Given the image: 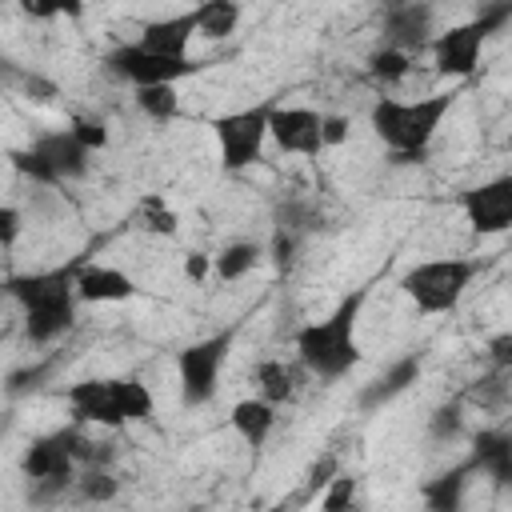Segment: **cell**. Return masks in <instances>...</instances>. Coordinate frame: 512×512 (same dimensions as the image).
<instances>
[{"instance_id":"25","label":"cell","mask_w":512,"mask_h":512,"mask_svg":"<svg viewBox=\"0 0 512 512\" xmlns=\"http://www.w3.org/2000/svg\"><path fill=\"white\" fill-rule=\"evenodd\" d=\"M408 68H412V56H408L404 48H392V44H384V48L372 52V60H368V72H372V80H380V84H400V80L408 76Z\"/></svg>"},{"instance_id":"20","label":"cell","mask_w":512,"mask_h":512,"mask_svg":"<svg viewBox=\"0 0 512 512\" xmlns=\"http://www.w3.org/2000/svg\"><path fill=\"white\" fill-rule=\"evenodd\" d=\"M240 24V0H204L196 8V36L204 40H228Z\"/></svg>"},{"instance_id":"35","label":"cell","mask_w":512,"mask_h":512,"mask_svg":"<svg viewBox=\"0 0 512 512\" xmlns=\"http://www.w3.org/2000/svg\"><path fill=\"white\" fill-rule=\"evenodd\" d=\"M272 252H276V268H288L292 264V252H296V232L292 228H276Z\"/></svg>"},{"instance_id":"32","label":"cell","mask_w":512,"mask_h":512,"mask_svg":"<svg viewBox=\"0 0 512 512\" xmlns=\"http://www.w3.org/2000/svg\"><path fill=\"white\" fill-rule=\"evenodd\" d=\"M336 476H340V460H336V452H324V456H320V460L308 468V492L328 488Z\"/></svg>"},{"instance_id":"36","label":"cell","mask_w":512,"mask_h":512,"mask_svg":"<svg viewBox=\"0 0 512 512\" xmlns=\"http://www.w3.org/2000/svg\"><path fill=\"white\" fill-rule=\"evenodd\" d=\"M348 132H352V120H348V116H324V148L344 144Z\"/></svg>"},{"instance_id":"40","label":"cell","mask_w":512,"mask_h":512,"mask_svg":"<svg viewBox=\"0 0 512 512\" xmlns=\"http://www.w3.org/2000/svg\"><path fill=\"white\" fill-rule=\"evenodd\" d=\"M432 428H436V436L456 432V428H460V408H440V412H436V420H432Z\"/></svg>"},{"instance_id":"8","label":"cell","mask_w":512,"mask_h":512,"mask_svg":"<svg viewBox=\"0 0 512 512\" xmlns=\"http://www.w3.org/2000/svg\"><path fill=\"white\" fill-rule=\"evenodd\" d=\"M460 208H464L472 232H480V236L508 232V228H512V172L468 188V192L460 196Z\"/></svg>"},{"instance_id":"6","label":"cell","mask_w":512,"mask_h":512,"mask_svg":"<svg viewBox=\"0 0 512 512\" xmlns=\"http://www.w3.org/2000/svg\"><path fill=\"white\" fill-rule=\"evenodd\" d=\"M228 348H232V332H216L208 340L188 344L176 356V376H180V400L188 408H200L216 396L220 384V368L228 364Z\"/></svg>"},{"instance_id":"3","label":"cell","mask_w":512,"mask_h":512,"mask_svg":"<svg viewBox=\"0 0 512 512\" xmlns=\"http://www.w3.org/2000/svg\"><path fill=\"white\" fill-rule=\"evenodd\" d=\"M8 292L24 304V332L32 344H48L72 328L76 316V268L36 272L8 280Z\"/></svg>"},{"instance_id":"34","label":"cell","mask_w":512,"mask_h":512,"mask_svg":"<svg viewBox=\"0 0 512 512\" xmlns=\"http://www.w3.org/2000/svg\"><path fill=\"white\" fill-rule=\"evenodd\" d=\"M80 492H84L88 500H112V496H116V480H112L108 472H84Z\"/></svg>"},{"instance_id":"2","label":"cell","mask_w":512,"mask_h":512,"mask_svg":"<svg viewBox=\"0 0 512 512\" xmlns=\"http://www.w3.org/2000/svg\"><path fill=\"white\" fill-rule=\"evenodd\" d=\"M452 96H424V100H392L380 96L368 112L372 132L384 140V148L396 160H420L424 148L432 144L440 120L448 116Z\"/></svg>"},{"instance_id":"14","label":"cell","mask_w":512,"mask_h":512,"mask_svg":"<svg viewBox=\"0 0 512 512\" xmlns=\"http://www.w3.org/2000/svg\"><path fill=\"white\" fill-rule=\"evenodd\" d=\"M428 32H432V4H424V0H408V4L384 12V44H392V48L412 52L428 40Z\"/></svg>"},{"instance_id":"23","label":"cell","mask_w":512,"mask_h":512,"mask_svg":"<svg viewBox=\"0 0 512 512\" xmlns=\"http://www.w3.org/2000/svg\"><path fill=\"white\" fill-rule=\"evenodd\" d=\"M256 384H260V396H268L272 404H284V400L296 396V376L280 360H260L256 364Z\"/></svg>"},{"instance_id":"21","label":"cell","mask_w":512,"mask_h":512,"mask_svg":"<svg viewBox=\"0 0 512 512\" xmlns=\"http://www.w3.org/2000/svg\"><path fill=\"white\" fill-rule=\"evenodd\" d=\"M256 264H260V248H256L252 240H232V244H224V248L212 256V272H216L220 280H240V276H248Z\"/></svg>"},{"instance_id":"31","label":"cell","mask_w":512,"mask_h":512,"mask_svg":"<svg viewBox=\"0 0 512 512\" xmlns=\"http://www.w3.org/2000/svg\"><path fill=\"white\" fill-rule=\"evenodd\" d=\"M352 496H356V480L336 476V480L328 484V492L320 496V508H324V512H340V508H348V504H352Z\"/></svg>"},{"instance_id":"28","label":"cell","mask_w":512,"mask_h":512,"mask_svg":"<svg viewBox=\"0 0 512 512\" xmlns=\"http://www.w3.org/2000/svg\"><path fill=\"white\" fill-rule=\"evenodd\" d=\"M12 164H16V172H24V176H32L36 184H60V176H56V168L36 152V148H28V152H12Z\"/></svg>"},{"instance_id":"18","label":"cell","mask_w":512,"mask_h":512,"mask_svg":"<svg viewBox=\"0 0 512 512\" xmlns=\"http://www.w3.org/2000/svg\"><path fill=\"white\" fill-rule=\"evenodd\" d=\"M472 464L484 468L496 484H512V436L508 432H480L472 440Z\"/></svg>"},{"instance_id":"24","label":"cell","mask_w":512,"mask_h":512,"mask_svg":"<svg viewBox=\"0 0 512 512\" xmlns=\"http://www.w3.org/2000/svg\"><path fill=\"white\" fill-rule=\"evenodd\" d=\"M136 108L148 116V120H172L180 112V96H176V84H144L136 88Z\"/></svg>"},{"instance_id":"13","label":"cell","mask_w":512,"mask_h":512,"mask_svg":"<svg viewBox=\"0 0 512 512\" xmlns=\"http://www.w3.org/2000/svg\"><path fill=\"white\" fill-rule=\"evenodd\" d=\"M76 296L88 304H120L136 296V280L112 264H80L76 268Z\"/></svg>"},{"instance_id":"27","label":"cell","mask_w":512,"mask_h":512,"mask_svg":"<svg viewBox=\"0 0 512 512\" xmlns=\"http://www.w3.org/2000/svg\"><path fill=\"white\" fill-rule=\"evenodd\" d=\"M464 472L468 468H456V472L440 476L436 484H428V504L432 508H456L460 504V488H464Z\"/></svg>"},{"instance_id":"26","label":"cell","mask_w":512,"mask_h":512,"mask_svg":"<svg viewBox=\"0 0 512 512\" xmlns=\"http://www.w3.org/2000/svg\"><path fill=\"white\" fill-rule=\"evenodd\" d=\"M140 216H144V228L148 232H160V236H172L180 228V216L168 208L164 196H144L140 200Z\"/></svg>"},{"instance_id":"37","label":"cell","mask_w":512,"mask_h":512,"mask_svg":"<svg viewBox=\"0 0 512 512\" xmlns=\"http://www.w3.org/2000/svg\"><path fill=\"white\" fill-rule=\"evenodd\" d=\"M16 232H20V212L12 204H4L0 208V240H4V248L16 244Z\"/></svg>"},{"instance_id":"42","label":"cell","mask_w":512,"mask_h":512,"mask_svg":"<svg viewBox=\"0 0 512 512\" xmlns=\"http://www.w3.org/2000/svg\"><path fill=\"white\" fill-rule=\"evenodd\" d=\"M508 148H512V136H508Z\"/></svg>"},{"instance_id":"11","label":"cell","mask_w":512,"mask_h":512,"mask_svg":"<svg viewBox=\"0 0 512 512\" xmlns=\"http://www.w3.org/2000/svg\"><path fill=\"white\" fill-rule=\"evenodd\" d=\"M24 476L44 484V488H64L72 480V468H76V456L68 448V436L64 432H52V436H40L28 444L24 460H20Z\"/></svg>"},{"instance_id":"5","label":"cell","mask_w":512,"mask_h":512,"mask_svg":"<svg viewBox=\"0 0 512 512\" xmlns=\"http://www.w3.org/2000/svg\"><path fill=\"white\" fill-rule=\"evenodd\" d=\"M272 120V104H256V108H240V112H224L212 120V136L220 148V164L228 172L252 168L264 152V140L272 136L268 128Z\"/></svg>"},{"instance_id":"39","label":"cell","mask_w":512,"mask_h":512,"mask_svg":"<svg viewBox=\"0 0 512 512\" xmlns=\"http://www.w3.org/2000/svg\"><path fill=\"white\" fill-rule=\"evenodd\" d=\"M488 356H492V364L508 368V364H512V332H500V336H492V340H488Z\"/></svg>"},{"instance_id":"7","label":"cell","mask_w":512,"mask_h":512,"mask_svg":"<svg viewBox=\"0 0 512 512\" xmlns=\"http://www.w3.org/2000/svg\"><path fill=\"white\" fill-rule=\"evenodd\" d=\"M104 64H108L112 76H120V80H128L136 88H144V84H176V80L200 72L196 60H188V56H160V52H148L144 44H124V48L108 52Z\"/></svg>"},{"instance_id":"41","label":"cell","mask_w":512,"mask_h":512,"mask_svg":"<svg viewBox=\"0 0 512 512\" xmlns=\"http://www.w3.org/2000/svg\"><path fill=\"white\" fill-rule=\"evenodd\" d=\"M380 4H384V12H388V8H400V4H408V0H380Z\"/></svg>"},{"instance_id":"38","label":"cell","mask_w":512,"mask_h":512,"mask_svg":"<svg viewBox=\"0 0 512 512\" xmlns=\"http://www.w3.org/2000/svg\"><path fill=\"white\" fill-rule=\"evenodd\" d=\"M208 272H212V256L208 252H188L184 256V276L188 280H208Z\"/></svg>"},{"instance_id":"33","label":"cell","mask_w":512,"mask_h":512,"mask_svg":"<svg viewBox=\"0 0 512 512\" xmlns=\"http://www.w3.org/2000/svg\"><path fill=\"white\" fill-rule=\"evenodd\" d=\"M508 20H512V0H492V4H484V8L476 12V24H480L488 36L500 32Z\"/></svg>"},{"instance_id":"19","label":"cell","mask_w":512,"mask_h":512,"mask_svg":"<svg viewBox=\"0 0 512 512\" xmlns=\"http://www.w3.org/2000/svg\"><path fill=\"white\" fill-rule=\"evenodd\" d=\"M420 380V356H400L384 376H376L368 388H364V408H376V404H388V400H396L400 392H408L412 384Z\"/></svg>"},{"instance_id":"1","label":"cell","mask_w":512,"mask_h":512,"mask_svg":"<svg viewBox=\"0 0 512 512\" xmlns=\"http://www.w3.org/2000/svg\"><path fill=\"white\" fill-rule=\"evenodd\" d=\"M364 288H356L352 296H344L324 320H312L296 332V352L304 360V368L320 380H336L344 376L356 360H360V348H356V320H360V308H364Z\"/></svg>"},{"instance_id":"17","label":"cell","mask_w":512,"mask_h":512,"mask_svg":"<svg viewBox=\"0 0 512 512\" xmlns=\"http://www.w3.org/2000/svg\"><path fill=\"white\" fill-rule=\"evenodd\" d=\"M228 424L232 432L248 444V448H260L268 436H272V424H276V404L268 396H248V400H236L232 412H228Z\"/></svg>"},{"instance_id":"22","label":"cell","mask_w":512,"mask_h":512,"mask_svg":"<svg viewBox=\"0 0 512 512\" xmlns=\"http://www.w3.org/2000/svg\"><path fill=\"white\" fill-rule=\"evenodd\" d=\"M112 384H116V400H120V412H124V420H128V424H136V420H148V416H152L156 400H152V392H148V384H144V380H136V376H116Z\"/></svg>"},{"instance_id":"4","label":"cell","mask_w":512,"mask_h":512,"mask_svg":"<svg viewBox=\"0 0 512 512\" xmlns=\"http://www.w3.org/2000/svg\"><path fill=\"white\" fill-rule=\"evenodd\" d=\"M472 276H476L472 260H456V256H448V260H420V264H412L400 276V288H404V296L420 312L436 316V312H452L464 300Z\"/></svg>"},{"instance_id":"30","label":"cell","mask_w":512,"mask_h":512,"mask_svg":"<svg viewBox=\"0 0 512 512\" xmlns=\"http://www.w3.org/2000/svg\"><path fill=\"white\" fill-rule=\"evenodd\" d=\"M72 136H76L88 152H96V148L108 144V128H104L100 116H72Z\"/></svg>"},{"instance_id":"12","label":"cell","mask_w":512,"mask_h":512,"mask_svg":"<svg viewBox=\"0 0 512 512\" xmlns=\"http://www.w3.org/2000/svg\"><path fill=\"white\" fill-rule=\"evenodd\" d=\"M68 408H72V420H80V424H100V428L128 424L124 412H120L112 380H80V384H72L68 388Z\"/></svg>"},{"instance_id":"10","label":"cell","mask_w":512,"mask_h":512,"mask_svg":"<svg viewBox=\"0 0 512 512\" xmlns=\"http://www.w3.org/2000/svg\"><path fill=\"white\" fill-rule=\"evenodd\" d=\"M272 140L280 152H296V156H320L324 148V116L312 108H276L272 104Z\"/></svg>"},{"instance_id":"29","label":"cell","mask_w":512,"mask_h":512,"mask_svg":"<svg viewBox=\"0 0 512 512\" xmlns=\"http://www.w3.org/2000/svg\"><path fill=\"white\" fill-rule=\"evenodd\" d=\"M20 8L36 20H52V16H80L84 0H20Z\"/></svg>"},{"instance_id":"15","label":"cell","mask_w":512,"mask_h":512,"mask_svg":"<svg viewBox=\"0 0 512 512\" xmlns=\"http://www.w3.org/2000/svg\"><path fill=\"white\" fill-rule=\"evenodd\" d=\"M196 36V8L192 12H176V16H164V20H148L140 28V40L148 52H160V56H188V44Z\"/></svg>"},{"instance_id":"9","label":"cell","mask_w":512,"mask_h":512,"mask_svg":"<svg viewBox=\"0 0 512 512\" xmlns=\"http://www.w3.org/2000/svg\"><path fill=\"white\" fill-rule=\"evenodd\" d=\"M488 32L468 20V24H456L448 32H440L432 40V64L440 76H472L480 68V48H484Z\"/></svg>"},{"instance_id":"16","label":"cell","mask_w":512,"mask_h":512,"mask_svg":"<svg viewBox=\"0 0 512 512\" xmlns=\"http://www.w3.org/2000/svg\"><path fill=\"white\" fill-rule=\"evenodd\" d=\"M52 168H56V176H60V184L64 180H80L84 172H88V148L72 136V128H64V132H52V136H40L36 144H32Z\"/></svg>"}]
</instances>
